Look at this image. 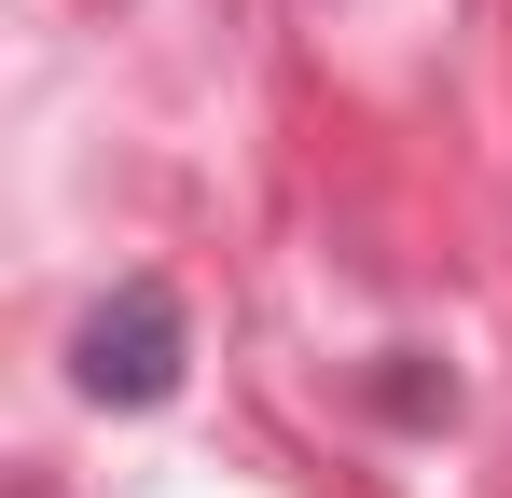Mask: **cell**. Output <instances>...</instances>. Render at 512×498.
Wrapping results in <instances>:
<instances>
[{
	"label": "cell",
	"instance_id": "1",
	"mask_svg": "<svg viewBox=\"0 0 512 498\" xmlns=\"http://www.w3.org/2000/svg\"><path fill=\"white\" fill-rule=\"evenodd\" d=\"M180 360H194V319H180L167 277H125V291L70 332V388H84V402H111V415L180 402Z\"/></svg>",
	"mask_w": 512,
	"mask_h": 498
},
{
	"label": "cell",
	"instance_id": "2",
	"mask_svg": "<svg viewBox=\"0 0 512 498\" xmlns=\"http://www.w3.org/2000/svg\"><path fill=\"white\" fill-rule=\"evenodd\" d=\"M374 402H388V415H457V374H429L416 346H388V374H374Z\"/></svg>",
	"mask_w": 512,
	"mask_h": 498
}]
</instances>
